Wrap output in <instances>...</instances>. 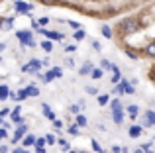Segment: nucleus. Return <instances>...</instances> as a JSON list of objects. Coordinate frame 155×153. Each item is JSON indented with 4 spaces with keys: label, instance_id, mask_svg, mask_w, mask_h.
I'll use <instances>...</instances> for the list:
<instances>
[{
    "label": "nucleus",
    "instance_id": "nucleus-53",
    "mask_svg": "<svg viewBox=\"0 0 155 153\" xmlns=\"http://www.w3.org/2000/svg\"><path fill=\"white\" fill-rule=\"evenodd\" d=\"M4 49H6V43H4V41H0V51H4Z\"/></svg>",
    "mask_w": 155,
    "mask_h": 153
},
{
    "label": "nucleus",
    "instance_id": "nucleus-62",
    "mask_svg": "<svg viewBox=\"0 0 155 153\" xmlns=\"http://www.w3.org/2000/svg\"><path fill=\"white\" fill-rule=\"evenodd\" d=\"M100 153H106V151H100Z\"/></svg>",
    "mask_w": 155,
    "mask_h": 153
},
{
    "label": "nucleus",
    "instance_id": "nucleus-8",
    "mask_svg": "<svg viewBox=\"0 0 155 153\" xmlns=\"http://www.w3.org/2000/svg\"><path fill=\"white\" fill-rule=\"evenodd\" d=\"M28 132H30V128H28L26 124H24V126H18V128H16L14 135H12V139H10L12 145H14V143H20V142H22V139L28 135Z\"/></svg>",
    "mask_w": 155,
    "mask_h": 153
},
{
    "label": "nucleus",
    "instance_id": "nucleus-19",
    "mask_svg": "<svg viewBox=\"0 0 155 153\" xmlns=\"http://www.w3.org/2000/svg\"><path fill=\"white\" fill-rule=\"evenodd\" d=\"M92 69H94V65L87 61V63H84V65H83V67H81V69H79V75H83V76H91Z\"/></svg>",
    "mask_w": 155,
    "mask_h": 153
},
{
    "label": "nucleus",
    "instance_id": "nucleus-51",
    "mask_svg": "<svg viewBox=\"0 0 155 153\" xmlns=\"http://www.w3.org/2000/svg\"><path fill=\"white\" fill-rule=\"evenodd\" d=\"M10 149H8V145H0V153H8Z\"/></svg>",
    "mask_w": 155,
    "mask_h": 153
},
{
    "label": "nucleus",
    "instance_id": "nucleus-17",
    "mask_svg": "<svg viewBox=\"0 0 155 153\" xmlns=\"http://www.w3.org/2000/svg\"><path fill=\"white\" fill-rule=\"evenodd\" d=\"M41 112H43V116H45L47 120H51V122H53V120H57L55 112L51 110V106H49V104H41Z\"/></svg>",
    "mask_w": 155,
    "mask_h": 153
},
{
    "label": "nucleus",
    "instance_id": "nucleus-46",
    "mask_svg": "<svg viewBox=\"0 0 155 153\" xmlns=\"http://www.w3.org/2000/svg\"><path fill=\"white\" fill-rule=\"evenodd\" d=\"M65 51H67V53H75L77 47H75V45H67V47H65Z\"/></svg>",
    "mask_w": 155,
    "mask_h": 153
},
{
    "label": "nucleus",
    "instance_id": "nucleus-14",
    "mask_svg": "<svg viewBox=\"0 0 155 153\" xmlns=\"http://www.w3.org/2000/svg\"><path fill=\"white\" fill-rule=\"evenodd\" d=\"M20 143H22V149H30V147L35 145V135H34V134H28Z\"/></svg>",
    "mask_w": 155,
    "mask_h": 153
},
{
    "label": "nucleus",
    "instance_id": "nucleus-13",
    "mask_svg": "<svg viewBox=\"0 0 155 153\" xmlns=\"http://www.w3.org/2000/svg\"><path fill=\"white\" fill-rule=\"evenodd\" d=\"M126 114L130 116V120H136L137 116H140V106H137V104H128V106H126Z\"/></svg>",
    "mask_w": 155,
    "mask_h": 153
},
{
    "label": "nucleus",
    "instance_id": "nucleus-38",
    "mask_svg": "<svg viewBox=\"0 0 155 153\" xmlns=\"http://www.w3.org/2000/svg\"><path fill=\"white\" fill-rule=\"evenodd\" d=\"M45 143H49V145H55V143H57L55 135H53V134H47V135H45Z\"/></svg>",
    "mask_w": 155,
    "mask_h": 153
},
{
    "label": "nucleus",
    "instance_id": "nucleus-3",
    "mask_svg": "<svg viewBox=\"0 0 155 153\" xmlns=\"http://www.w3.org/2000/svg\"><path fill=\"white\" fill-rule=\"evenodd\" d=\"M16 39L20 41V47H38V41L34 39V31L31 30H18L16 31Z\"/></svg>",
    "mask_w": 155,
    "mask_h": 153
},
{
    "label": "nucleus",
    "instance_id": "nucleus-55",
    "mask_svg": "<svg viewBox=\"0 0 155 153\" xmlns=\"http://www.w3.org/2000/svg\"><path fill=\"white\" fill-rule=\"evenodd\" d=\"M132 153H143V151H141V149H140V147H137V149H134Z\"/></svg>",
    "mask_w": 155,
    "mask_h": 153
},
{
    "label": "nucleus",
    "instance_id": "nucleus-58",
    "mask_svg": "<svg viewBox=\"0 0 155 153\" xmlns=\"http://www.w3.org/2000/svg\"><path fill=\"white\" fill-rule=\"evenodd\" d=\"M0 30H2V16H0Z\"/></svg>",
    "mask_w": 155,
    "mask_h": 153
},
{
    "label": "nucleus",
    "instance_id": "nucleus-33",
    "mask_svg": "<svg viewBox=\"0 0 155 153\" xmlns=\"http://www.w3.org/2000/svg\"><path fill=\"white\" fill-rule=\"evenodd\" d=\"M84 92H87V94H91V96H98V88H96V86H91V84H88V86H84Z\"/></svg>",
    "mask_w": 155,
    "mask_h": 153
},
{
    "label": "nucleus",
    "instance_id": "nucleus-35",
    "mask_svg": "<svg viewBox=\"0 0 155 153\" xmlns=\"http://www.w3.org/2000/svg\"><path fill=\"white\" fill-rule=\"evenodd\" d=\"M65 24H69V28H73V30H81V28H83V26H81V24L79 22H75V20H67V22H65Z\"/></svg>",
    "mask_w": 155,
    "mask_h": 153
},
{
    "label": "nucleus",
    "instance_id": "nucleus-6",
    "mask_svg": "<svg viewBox=\"0 0 155 153\" xmlns=\"http://www.w3.org/2000/svg\"><path fill=\"white\" fill-rule=\"evenodd\" d=\"M140 126L141 128H155V110H145L143 114H140Z\"/></svg>",
    "mask_w": 155,
    "mask_h": 153
},
{
    "label": "nucleus",
    "instance_id": "nucleus-60",
    "mask_svg": "<svg viewBox=\"0 0 155 153\" xmlns=\"http://www.w3.org/2000/svg\"><path fill=\"white\" fill-rule=\"evenodd\" d=\"M147 153H155V151H147Z\"/></svg>",
    "mask_w": 155,
    "mask_h": 153
},
{
    "label": "nucleus",
    "instance_id": "nucleus-50",
    "mask_svg": "<svg viewBox=\"0 0 155 153\" xmlns=\"http://www.w3.org/2000/svg\"><path fill=\"white\" fill-rule=\"evenodd\" d=\"M112 153H122V147L120 145H112Z\"/></svg>",
    "mask_w": 155,
    "mask_h": 153
},
{
    "label": "nucleus",
    "instance_id": "nucleus-4",
    "mask_svg": "<svg viewBox=\"0 0 155 153\" xmlns=\"http://www.w3.org/2000/svg\"><path fill=\"white\" fill-rule=\"evenodd\" d=\"M134 92H136V86H132L130 80L124 79V76H122V80L112 88V94H122V96L124 94H134Z\"/></svg>",
    "mask_w": 155,
    "mask_h": 153
},
{
    "label": "nucleus",
    "instance_id": "nucleus-7",
    "mask_svg": "<svg viewBox=\"0 0 155 153\" xmlns=\"http://www.w3.org/2000/svg\"><path fill=\"white\" fill-rule=\"evenodd\" d=\"M41 69V61L39 59H30L28 63L22 65V73H30V75H38Z\"/></svg>",
    "mask_w": 155,
    "mask_h": 153
},
{
    "label": "nucleus",
    "instance_id": "nucleus-29",
    "mask_svg": "<svg viewBox=\"0 0 155 153\" xmlns=\"http://www.w3.org/2000/svg\"><path fill=\"white\" fill-rule=\"evenodd\" d=\"M51 75H53V79H61V76H63V69H61V67H51Z\"/></svg>",
    "mask_w": 155,
    "mask_h": 153
},
{
    "label": "nucleus",
    "instance_id": "nucleus-12",
    "mask_svg": "<svg viewBox=\"0 0 155 153\" xmlns=\"http://www.w3.org/2000/svg\"><path fill=\"white\" fill-rule=\"evenodd\" d=\"M141 134H143V128H141L140 124H134V126H130V130H128V135H130L132 139H137Z\"/></svg>",
    "mask_w": 155,
    "mask_h": 153
},
{
    "label": "nucleus",
    "instance_id": "nucleus-26",
    "mask_svg": "<svg viewBox=\"0 0 155 153\" xmlns=\"http://www.w3.org/2000/svg\"><path fill=\"white\" fill-rule=\"evenodd\" d=\"M84 37H87V31H84L83 28H81V30H77L75 34H73V39H75V41H83Z\"/></svg>",
    "mask_w": 155,
    "mask_h": 153
},
{
    "label": "nucleus",
    "instance_id": "nucleus-56",
    "mask_svg": "<svg viewBox=\"0 0 155 153\" xmlns=\"http://www.w3.org/2000/svg\"><path fill=\"white\" fill-rule=\"evenodd\" d=\"M20 153H30V151H28V149H20Z\"/></svg>",
    "mask_w": 155,
    "mask_h": 153
},
{
    "label": "nucleus",
    "instance_id": "nucleus-15",
    "mask_svg": "<svg viewBox=\"0 0 155 153\" xmlns=\"http://www.w3.org/2000/svg\"><path fill=\"white\" fill-rule=\"evenodd\" d=\"M120 80H122V71H120V67H118V65H114L112 67V76H110V83L116 86Z\"/></svg>",
    "mask_w": 155,
    "mask_h": 153
},
{
    "label": "nucleus",
    "instance_id": "nucleus-43",
    "mask_svg": "<svg viewBox=\"0 0 155 153\" xmlns=\"http://www.w3.org/2000/svg\"><path fill=\"white\" fill-rule=\"evenodd\" d=\"M6 116H10V108H2V110H0V118H6Z\"/></svg>",
    "mask_w": 155,
    "mask_h": 153
},
{
    "label": "nucleus",
    "instance_id": "nucleus-40",
    "mask_svg": "<svg viewBox=\"0 0 155 153\" xmlns=\"http://www.w3.org/2000/svg\"><path fill=\"white\" fill-rule=\"evenodd\" d=\"M41 4H45V6H57L59 4V0H39Z\"/></svg>",
    "mask_w": 155,
    "mask_h": 153
},
{
    "label": "nucleus",
    "instance_id": "nucleus-10",
    "mask_svg": "<svg viewBox=\"0 0 155 153\" xmlns=\"http://www.w3.org/2000/svg\"><path fill=\"white\" fill-rule=\"evenodd\" d=\"M20 112H22V108H20V106H16L14 110H10V120L16 124V126H24V118L20 116Z\"/></svg>",
    "mask_w": 155,
    "mask_h": 153
},
{
    "label": "nucleus",
    "instance_id": "nucleus-28",
    "mask_svg": "<svg viewBox=\"0 0 155 153\" xmlns=\"http://www.w3.org/2000/svg\"><path fill=\"white\" fill-rule=\"evenodd\" d=\"M102 75H104V71L98 69V67H94V69H92V73H91V76H92L94 80H100V79H102Z\"/></svg>",
    "mask_w": 155,
    "mask_h": 153
},
{
    "label": "nucleus",
    "instance_id": "nucleus-45",
    "mask_svg": "<svg viewBox=\"0 0 155 153\" xmlns=\"http://www.w3.org/2000/svg\"><path fill=\"white\" fill-rule=\"evenodd\" d=\"M65 65H67L69 69H75V61H73V59H67V61H65Z\"/></svg>",
    "mask_w": 155,
    "mask_h": 153
},
{
    "label": "nucleus",
    "instance_id": "nucleus-11",
    "mask_svg": "<svg viewBox=\"0 0 155 153\" xmlns=\"http://www.w3.org/2000/svg\"><path fill=\"white\" fill-rule=\"evenodd\" d=\"M140 51H141V57H147V59H155V41L147 43V45H145L143 49H140Z\"/></svg>",
    "mask_w": 155,
    "mask_h": 153
},
{
    "label": "nucleus",
    "instance_id": "nucleus-9",
    "mask_svg": "<svg viewBox=\"0 0 155 153\" xmlns=\"http://www.w3.org/2000/svg\"><path fill=\"white\" fill-rule=\"evenodd\" d=\"M124 53L128 55L132 61H137V59H141V51L136 49V47H132V45H126V47H124Z\"/></svg>",
    "mask_w": 155,
    "mask_h": 153
},
{
    "label": "nucleus",
    "instance_id": "nucleus-57",
    "mask_svg": "<svg viewBox=\"0 0 155 153\" xmlns=\"http://www.w3.org/2000/svg\"><path fill=\"white\" fill-rule=\"evenodd\" d=\"M2 126H4V120H2V118H0V128H2Z\"/></svg>",
    "mask_w": 155,
    "mask_h": 153
},
{
    "label": "nucleus",
    "instance_id": "nucleus-47",
    "mask_svg": "<svg viewBox=\"0 0 155 153\" xmlns=\"http://www.w3.org/2000/svg\"><path fill=\"white\" fill-rule=\"evenodd\" d=\"M94 126H96V128H98V132H106V126H104V124H102V122H98V124H94Z\"/></svg>",
    "mask_w": 155,
    "mask_h": 153
},
{
    "label": "nucleus",
    "instance_id": "nucleus-21",
    "mask_svg": "<svg viewBox=\"0 0 155 153\" xmlns=\"http://www.w3.org/2000/svg\"><path fill=\"white\" fill-rule=\"evenodd\" d=\"M8 94H10V88H8L6 84H0V102H6Z\"/></svg>",
    "mask_w": 155,
    "mask_h": 153
},
{
    "label": "nucleus",
    "instance_id": "nucleus-32",
    "mask_svg": "<svg viewBox=\"0 0 155 153\" xmlns=\"http://www.w3.org/2000/svg\"><path fill=\"white\" fill-rule=\"evenodd\" d=\"M67 132H69V134H71V135H81V128L77 126V124H71Z\"/></svg>",
    "mask_w": 155,
    "mask_h": 153
},
{
    "label": "nucleus",
    "instance_id": "nucleus-44",
    "mask_svg": "<svg viewBox=\"0 0 155 153\" xmlns=\"http://www.w3.org/2000/svg\"><path fill=\"white\" fill-rule=\"evenodd\" d=\"M6 138H8V130H6V128H0V142L6 139Z\"/></svg>",
    "mask_w": 155,
    "mask_h": 153
},
{
    "label": "nucleus",
    "instance_id": "nucleus-49",
    "mask_svg": "<svg viewBox=\"0 0 155 153\" xmlns=\"http://www.w3.org/2000/svg\"><path fill=\"white\" fill-rule=\"evenodd\" d=\"M49 65H51L49 57H45V59H43V61H41V67H49Z\"/></svg>",
    "mask_w": 155,
    "mask_h": 153
},
{
    "label": "nucleus",
    "instance_id": "nucleus-36",
    "mask_svg": "<svg viewBox=\"0 0 155 153\" xmlns=\"http://www.w3.org/2000/svg\"><path fill=\"white\" fill-rule=\"evenodd\" d=\"M69 112H71V114H81V106L79 104H71V106H69Z\"/></svg>",
    "mask_w": 155,
    "mask_h": 153
},
{
    "label": "nucleus",
    "instance_id": "nucleus-54",
    "mask_svg": "<svg viewBox=\"0 0 155 153\" xmlns=\"http://www.w3.org/2000/svg\"><path fill=\"white\" fill-rule=\"evenodd\" d=\"M122 153H130V149H128V147L124 145V147H122Z\"/></svg>",
    "mask_w": 155,
    "mask_h": 153
},
{
    "label": "nucleus",
    "instance_id": "nucleus-16",
    "mask_svg": "<svg viewBox=\"0 0 155 153\" xmlns=\"http://www.w3.org/2000/svg\"><path fill=\"white\" fill-rule=\"evenodd\" d=\"M24 90H26V94H28V98H35V96H39V88L35 86L34 83H30L28 84L26 88H24Z\"/></svg>",
    "mask_w": 155,
    "mask_h": 153
},
{
    "label": "nucleus",
    "instance_id": "nucleus-41",
    "mask_svg": "<svg viewBox=\"0 0 155 153\" xmlns=\"http://www.w3.org/2000/svg\"><path fill=\"white\" fill-rule=\"evenodd\" d=\"M91 47H92V49H96V51H100V49H102L100 41H96V39H92V41H91Z\"/></svg>",
    "mask_w": 155,
    "mask_h": 153
},
{
    "label": "nucleus",
    "instance_id": "nucleus-5",
    "mask_svg": "<svg viewBox=\"0 0 155 153\" xmlns=\"http://www.w3.org/2000/svg\"><path fill=\"white\" fill-rule=\"evenodd\" d=\"M34 4H30V2H24V0H16L14 2V10H16V14H22V16H30L31 12H34Z\"/></svg>",
    "mask_w": 155,
    "mask_h": 153
},
{
    "label": "nucleus",
    "instance_id": "nucleus-27",
    "mask_svg": "<svg viewBox=\"0 0 155 153\" xmlns=\"http://www.w3.org/2000/svg\"><path fill=\"white\" fill-rule=\"evenodd\" d=\"M96 102H98L100 106H106V104L110 102V94H98L96 96Z\"/></svg>",
    "mask_w": 155,
    "mask_h": 153
},
{
    "label": "nucleus",
    "instance_id": "nucleus-59",
    "mask_svg": "<svg viewBox=\"0 0 155 153\" xmlns=\"http://www.w3.org/2000/svg\"><path fill=\"white\" fill-rule=\"evenodd\" d=\"M77 153H87V151H77Z\"/></svg>",
    "mask_w": 155,
    "mask_h": 153
},
{
    "label": "nucleus",
    "instance_id": "nucleus-1",
    "mask_svg": "<svg viewBox=\"0 0 155 153\" xmlns=\"http://www.w3.org/2000/svg\"><path fill=\"white\" fill-rule=\"evenodd\" d=\"M141 30V26H140V20L137 18H134V16H128V18H124V20H120V22L116 24V31L120 35H132V34H137V31Z\"/></svg>",
    "mask_w": 155,
    "mask_h": 153
},
{
    "label": "nucleus",
    "instance_id": "nucleus-25",
    "mask_svg": "<svg viewBox=\"0 0 155 153\" xmlns=\"http://www.w3.org/2000/svg\"><path fill=\"white\" fill-rule=\"evenodd\" d=\"M39 47H41L45 53H51V51H53V41H47V39H43V41L39 43Z\"/></svg>",
    "mask_w": 155,
    "mask_h": 153
},
{
    "label": "nucleus",
    "instance_id": "nucleus-39",
    "mask_svg": "<svg viewBox=\"0 0 155 153\" xmlns=\"http://www.w3.org/2000/svg\"><path fill=\"white\" fill-rule=\"evenodd\" d=\"M91 145H92V151H96V153H100V151H102V147H100V143L96 142V139H92V142H91Z\"/></svg>",
    "mask_w": 155,
    "mask_h": 153
},
{
    "label": "nucleus",
    "instance_id": "nucleus-22",
    "mask_svg": "<svg viewBox=\"0 0 155 153\" xmlns=\"http://www.w3.org/2000/svg\"><path fill=\"white\" fill-rule=\"evenodd\" d=\"M75 118H77V126H79V128H84V126H88V120H87V116H84V114H77L75 116Z\"/></svg>",
    "mask_w": 155,
    "mask_h": 153
},
{
    "label": "nucleus",
    "instance_id": "nucleus-23",
    "mask_svg": "<svg viewBox=\"0 0 155 153\" xmlns=\"http://www.w3.org/2000/svg\"><path fill=\"white\" fill-rule=\"evenodd\" d=\"M57 145L61 147V151H67V153H69V149H71V143H69L67 139H63V138L57 139Z\"/></svg>",
    "mask_w": 155,
    "mask_h": 153
},
{
    "label": "nucleus",
    "instance_id": "nucleus-37",
    "mask_svg": "<svg viewBox=\"0 0 155 153\" xmlns=\"http://www.w3.org/2000/svg\"><path fill=\"white\" fill-rule=\"evenodd\" d=\"M35 149H39V147H45V138H35Z\"/></svg>",
    "mask_w": 155,
    "mask_h": 153
},
{
    "label": "nucleus",
    "instance_id": "nucleus-20",
    "mask_svg": "<svg viewBox=\"0 0 155 153\" xmlns=\"http://www.w3.org/2000/svg\"><path fill=\"white\" fill-rule=\"evenodd\" d=\"M12 26H14V18H12V16H6V18H2V30H4V31H10Z\"/></svg>",
    "mask_w": 155,
    "mask_h": 153
},
{
    "label": "nucleus",
    "instance_id": "nucleus-61",
    "mask_svg": "<svg viewBox=\"0 0 155 153\" xmlns=\"http://www.w3.org/2000/svg\"><path fill=\"white\" fill-rule=\"evenodd\" d=\"M98 2H104V0H98Z\"/></svg>",
    "mask_w": 155,
    "mask_h": 153
},
{
    "label": "nucleus",
    "instance_id": "nucleus-30",
    "mask_svg": "<svg viewBox=\"0 0 155 153\" xmlns=\"http://www.w3.org/2000/svg\"><path fill=\"white\" fill-rule=\"evenodd\" d=\"M28 98V94H26V90L24 88H20L18 92H16V102H24V100Z\"/></svg>",
    "mask_w": 155,
    "mask_h": 153
},
{
    "label": "nucleus",
    "instance_id": "nucleus-2",
    "mask_svg": "<svg viewBox=\"0 0 155 153\" xmlns=\"http://www.w3.org/2000/svg\"><path fill=\"white\" fill-rule=\"evenodd\" d=\"M108 106H110V116H112V122L116 124V126H122L124 124V106H122V102H120V98H110V102H108Z\"/></svg>",
    "mask_w": 155,
    "mask_h": 153
},
{
    "label": "nucleus",
    "instance_id": "nucleus-48",
    "mask_svg": "<svg viewBox=\"0 0 155 153\" xmlns=\"http://www.w3.org/2000/svg\"><path fill=\"white\" fill-rule=\"evenodd\" d=\"M149 79H151V83H155V67H151V71H149Z\"/></svg>",
    "mask_w": 155,
    "mask_h": 153
},
{
    "label": "nucleus",
    "instance_id": "nucleus-34",
    "mask_svg": "<svg viewBox=\"0 0 155 153\" xmlns=\"http://www.w3.org/2000/svg\"><path fill=\"white\" fill-rule=\"evenodd\" d=\"M63 120H53V128H55V132L57 134H61V130H63Z\"/></svg>",
    "mask_w": 155,
    "mask_h": 153
},
{
    "label": "nucleus",
    "instance_id": "nucleus-52",
    "mask_svg": "<svg viewBox=\"0 0 155 153\" xmlns=\"http://www.w3.org/2000/svg\"><path fill=\"white\" fill-rule=\"evenodd\" d=\"M35 153H47V151H45V147H39V149H35Z\"/></svg>",
    "mask_w": 155,
    "mask_h": 153
},
{
    "label": "nucleus",
    "instance_id": "nucleus-31",
    "mask_svg": "<svg viewBox=\"0 0 155 153\" xmlns=\"http://www.w3.org/2000/svg\"><path fill=\"white\" fill-rule=\"evenodd\" d=\"M35 22H38V26H39V28H47V24H49L51 20L47 18V16H41V18H38Z\"/></svg>",
    "mask_w": 155,
    "mask_h": 153
},
{
    "label": "nucleus",
    "instance_id": "nucleus-63",
    "mask_svg": "<svg viewBox=\"0 0 155 153\" xmlns=\"http://www.w3.org/2000/svg\"><path fill=\"white\" fill-rule=\"evenodd\" d=\"M0 61H2V57H0Z\"/></svg>",
    "mask_w": 155,
    "mask_h": 153
},
{
    "label": "nucleus",
    "instance_id": "nucleus-42",
    "mask_svg": "<svg viewBox=\"0 0 155 153\" xmlns=\"http://www.w3.org/2000/svg\"><path fill=\"white\" fill-rule=\"evenodd\" d=\"M43 80H45V83H51V80H55V79H53V75H51V71H47V73L43 75Z\"/></svg>",
    "mask_w": 155,
    "mask_h": 153
},
{
    "label": "nucleus",
    "instance_id": "nucleus-24",
    "mask_svg": "<svg viewBox=\"0 0 155 153\" xmlns=\"http://www.w3.org/2000/svg\"><path fill=\"white\" fill-rule=\"evenodd\" d=\"M112 67H114L112 61H108V59H100V67H98V69H102V71H112Z\"/></svg>",
    "mask_w": 155,
    "mask_h": 153
},
{
    "label": "nucleus",
    "instance_id": "nucleus-18",
    "mask_svg": "<svg viewBox=\"0 0 155 153\" xmlns=\"http://www.w3.org/2000/svg\"><path fill=\"white\" fill-rule=\"evenodd\" d=\"M100 34H102V37H106V39L114 37V30L108 26V24H102V26H100Z\"/></svg>",
    "mask_w": 155,
    "mask_h": 153
}]
</instances>
